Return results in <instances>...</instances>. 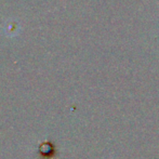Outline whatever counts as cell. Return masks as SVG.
I'll use <instances>...</instances> for the list:
<instances>
[]
</instances>
